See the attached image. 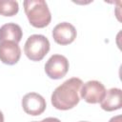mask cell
<instances>
[{
  "mask_svg": "<svg viewBox=\"0 0 122 122\" xmlns=\"http://www.w3.org/2000/svg\"><path fill=\"white\" fill-rule=\"evenodd\" d=\"M109 122H122V116H121L120 114L115 115V116L112 117V118L109 120Z\"/></svg>",
  "mask_w": 122,
  "mask_h": 122,
  "instance_id": "obj_12",
  "label": "cell"
},
{
  "mask_svg": "<svg viewBox=\"0 0 122 122\" xmlns=\"http://www.w3.org/2000/svg\"><path fill=\"white\" fill-rule=\"evenodd\" d=\"M80 96L87 103L96 104L100 103L106 94L105 86L97 80H90L84 83L80 89Z\"/></svg>",
  "mask_w": 122,
  "mask_h": 122,
  "instance_id": "obj_5",
  "label": "cell"
},
{
  "mask_svg": "<svg viewBox=\"0 0 122 122\" xmlns=\"http://www.w3.org/2000/svg\"><path fill=\"white\" fill-rule=\"evenodd\" d=\"M19 10L17 1L13 0H0V15L13 16Z\"/></svg>",
  "mask_w": 122,
  "mask_h": 122,
  "instance_id": "obj_11",
  "label": "cell"
},
{
  "mask_svg": "<svg viewBox=\"0 0 122 122\" xmlns=\"http://www.w3.org/2000/svg\"><path fill=\"white\" fill-rule=\"evenodd\" d=\"M83 82L78 77H71L59 85L52 92L51 105L60 111H68L75 107L79 101V92Z\"/></svg>",
  "mask_w": 122,
  "mask_h": 122,
  "instance_id": "obj_1",
  "label": "cell"
},
{
  "mask_svg": "<svg viewBox=\"0 0 122 122\" xmlns=\"http://www.w3.org/2000/svg\"><path fill=\"white\" fill-rule=\"evenodd\" d=\"M69 61L61 54L51 55L45 64V72L51 79H61L69 71Z\"/></svg>",
  "mask_w": 122,
  "mask_h": 122,
  "instance_id": "obj_4",
  "label": "cell"
},
{
  "mask_svg": "<svg viewBox=\"0 0 122 122\" xmlns=\"http://www.w3.org/2000/svg\"><path fill=\"white\" fill-rule=\"evenodd\" d=\"M79 122H89V121H79Z\"/></svg>",
  "mask_w": 122,
  "mask_h": 122,
  "instance_id": "obj_16",
  "label": "cell"
},
{
  "mask_svg": "<svg viewBox=\"0 0 122 122\" xmlns=\"http://www.w3.org/2000/svg\"><path fill=\"white\" fill-rule=\"evenodd\" d=\"M51 44L49 39L43 34H32L28 37L24 52L31 61H41L49 52Z\"/></svg>",
  "mask_w": 122,
  "mask_h": 122,
  "instance_id": "obj_3",
  "label": "cell"
},
{
  "mask_svg": "<svg viewBox=\"0 0 122 122\" xmlns=\"http://www.w3.org/2000/svg\"><path fill=\"white\" fill-rule=\"evenodd\" d=\"M32 122H45L44 120H41V121H32Z\"/></svg>",
  "mask_w": 122,
  "mask_h": 122,
  "instance_id": "obj_15",
  "label": "cell"
},
{
  "mask_svg": "<svg viewBox=\"0 0 122 122\" xmlns=\"http://www.w3.org/2000/svg\"><path fill=\"white\" fill-rule=\"evenodd\" d=\"M45 122H61L58 118H55V117H47L45 119H43Z\"/></svg>",
  "mask_w": 122,
  "mask_h": 122,
  "instance_id": "obj_13",
  "label": "cell"
},
{
  "mask_svg": "<svg viewBox=\"0 0 122 122\" xmlns=\"http://www.w3.org/2000/svg\"><path fill=\"white\" fill-rule=\"evenodd\" d=\"M21 57V49L13 41L0 42V61L6 65L16 64Z\"/></svg>",
  "mask_w": 122,
  "mask_h": 122,
  "instance_id": "obj_8",
  "label": "cell"
},
{
  "mask_svg": "<svg viewBox=\"0 0 122 122\" xmlns=\"http://www.w3.org/2000/svg\"><path fill=\"white\" fill-rule=\"evenodd\" d=\"M52 38L53 40L62 46L69 45L72 43L77 35L76 29L73 25L68 22H62L57 24L52 30Z\"/></svg>",
  "mask_w": 122,
  "mask_h": 122,
  "instance_id": "obj_7",
  "label": "cell"
},
{
  "mask_svg": "<svg viewBox=\"0 0 122 122\" xmlns=\"http://www.w3.org/2000/svg\"><path fill=\"white\" fill-rule=\"evenodd\" d=\"M22 108L27 114L37 116L42 114L47 107L44 97L36 92H29L22 98Z\"/></svg>",
  "mask_w": 122,
  "mask_h": 122,
  "instance_id": "obj_6",
  "label": "cell"
},
{
  "mask_svg": "<svg viewBox=\"0 0 122 122\" xmlns=\"http://www.w3.org/2000/svg\"><path fill=\"white\" fill-rule=\"evenodd\" d=\"M0 122H4V114L1 111H0Z\"/></svg>",
  "mask_w": 122,
  "mask_h": 122,
  "instance_id": "obj_14",
  "label": "cell"
},
{
  "mask_svg": "<svg viewBox=\"0 0 122 122\" xmlns=\"http://www.w3.org/2000/svg\"><path fill=\"white\" fill-rule=\"evenodd\" d=\"M22 29L15 23H7L0 27V42L13 41L15 43H19L22 39Z\"/></svg>",
  "mask_w": 122,
  "mask_h": 122,
  "instance_id": "obj_10",
  "label": "cell"
},
{
  "mask_svg": "<svg viewBox=\"0 0 122 122\" xmlns=\"http://www.w3.org/2000/svg\"><path fill=\"white\" fill-rule=\"evenodd\" d=\"M24 10L30 24L38 29L47 27L51 21V14L44 0H25Z\"/></svg>",
  "mask_w": 122,
  "mask_h": 122,
  "instance_id": "obj_2",
  "label": "cell"
},
{
  "mask_svg": "<svg viewBox=\"0 0 122 122\" xmlns=\"http://www.w3.org/2000/svg\"><path fill=\"white\" fill-rule=\"evenodd\" d=\"M100 107L106 112H113L122 107V91L118 88H112L106 91L104 99L100 102Z\"/></svg>",
  "mask_w": 122,
  "mask_h": 122,
  "instance_id": "obj_9",
  "label": "cell"
}]
</instances>
